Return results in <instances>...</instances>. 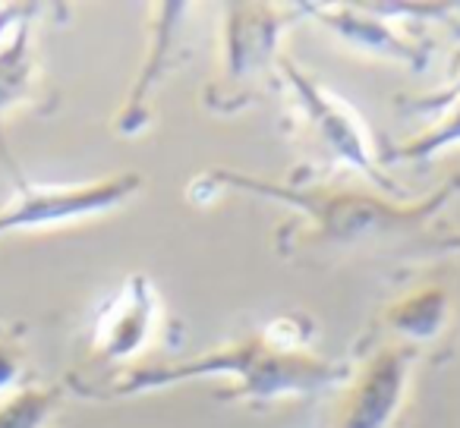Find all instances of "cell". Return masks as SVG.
Segmentation results:
<instances>
[{
    "mask_svg": "<svg viewBox=\"0 0 460 428\" xmlns=\"http://www.w3.org/2000/svg\"><path fill=\"white\" fill-rule=\"evenodd\" d=\"M35 83V64H32V45H29L26 26H16L13 35L0 45V110L13 108L26 101Z\"/></svg>",
    "mask_w": 460,
    "mask_h": 428,
    "instance_id": "cell-3",
    "label": "cell"
},
{
    "mask_svg": "<svg viewBox=\"0 0 460 428\" xmlns=\"http://www.w3.org/2000/svg\"><path fill=\"white\" fill-rule=\"evenodd\" d=\"M60 400V390L51 388H22L13 390L0 403V428H41L45 419L54 413Z\"/></svg>",
    "mask_w": 460,
    "mask_h": 428,
    "instance_id": "cell-4",
    "label": "cell"
},
{
    "mask_svg": "<svg viewBox=\"0 0 460 428\" xmlns=\"http://www.w3.org/2000/svg\"><path fill=\"white\" fill-rule=\"evenodd\" d=\"M22 371V340L20 328H0V394L13 390Z\"/></svg>",
    "mask_w": 460,
    "mask_h": 428,
    "instance_id": "cell-5",
    "label": "cell"
},
{
    "mask_svg": "<svg viewBox=\"0 0 460 428\" xmlns=\"http://www.w3.org/2000/svg\"><path fill=\"white\" fill-rule=\"evenodd\" d=\"M136 186L133 177H114L89 186H39L16 177V189L0 205V237L13 231L60 224V221L95 214L117 205Z\"/></svg>",
    "mask_w": 460,
    "mask_h": 428,
    "instance_id": "cell-1",
    "label": "cell"
},
{
    "mask_svg": "<svg viewBox=\"0 0 460 428\" xmlns=\"http://www.w3.org/2000/svg\"><path fill=\"white\" fill-rule=\"evenodd\" d=\"M148 321V296L139 290H127L117 302H111L108 312L98 319L95 328V350L108 359L127 356L139 346L142 331Z\"/></svg>",
    "mask_w": 460,
    "mask_h": 428,
    "instance_id": "cell-2",
    "label": "cell"
}]
</instances>
